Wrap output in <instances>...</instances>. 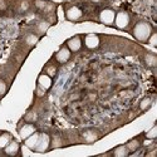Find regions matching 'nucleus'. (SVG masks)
<instances>
[{
	"mask_svg": "<svg viewBox=\"0 0 157 157\" xmlns=\"http://www.w3.org/2000/svg\"><path fill=\"white\" fill-rule=\"evenodd\" d=\"M114 23H116V25L118 28H126L127 25H128V23H129V18H128V15L126 14V13H123V11H121V13H118V14L116 15V18H114Z\"/></svg>",
	"mask_w": 157,
	"mask_h": 157,
	"instance_id": "obj_3",
	"label": "nucleus"
},
{
	"mask_svg": "<svg viewBox=\"0 0 157 157\" xmlns=\"http://www.w3.org/2000/svg\"><path fill=\"white\" fill-rule=\"evenodd\" d=\"M10 141V136L9 135H2L0 136V148H4Z\"/></svg>",
	"mask_w": 157,
	"mask_h": 157,
	"instance_id": "obj_13",
	"label": "nucleus"
},
{
	"mask_svg": "<svg viewBox=\"0 0 157 157\" xmlns=\"http://www.w3.org/2000/svg\"><path fill=\"white\" fill-rule=\"evenodd\" d=\"M84 43H86V45H87L88 48L93 49V48H96V47L99 44V39H98V36L94 35V34H89V35L86 36Z\"/></svg>",
	"mask_w": 157,
	"mask_h": 157,
	"instance_id": "obj_8",
	"label": "nucleus"
},
{
	"mask_svg": "<svg viewBox=\"0 0 157 157\" xmlns=\"http://www.w3.org/2000/svg\"><path fill=\"white\" fill-rule=\"evenodd\" d=\"M69 57H71V52L68 48H62L56 56V58L59 63H65L69 59Z\"/></svg>",
	"mask_w": 157,
	"mask_h": 157,
	"instance_id": "obj_7",
	"label": "nucleus"
},
{
	"mask_svg": "<svg viewBox=\"0 0 157 157\" xmlns=\"http://www.w3.org/2000/svg\"><path fill=\"white\" fill-rule=\"evenodd\" d=\"M67 45H68V49H69V50H72V52H77V50H79V49H81V47H82L81 38H79V36H74V38L69 39L68 43H67Z\"/></svg>",
	"mask_w": 157,
	"mask_h": 157,
	"instance_id": "obj_4",
	"label": "nucleus"
},
{
	"mask_svg": "<svg viewBox=\"0 0 157 157\" xmlns=\"http://www.w3.org/2000/svg\"><path fill=\"white\" fill-rule=\"evenodd\" d=\"M19 151V145L17 142H10L5 146V153L8 155H15Z\"/></svg>",
	"mask_w": 157,
	"mask_h": 157,
	"instance_id": "obj_11",
	"label": "nucleus"
},
{
	"mask_svg": "<svg viewBox=\"0 0 157 157\" xmlns=\"http://www.w3.org/2000/svg\"><path fill=\"white\" fill-rule=\"evenodd\" d=\"M133 34L141 42H145L150 38V34H151V27L147 24V23H140L135 27V30H133Z\"/></svg>",
	"mask_w": 157,
	"mask_h": 157,
	"instance_id": "obj_1",
	"label": "nucleus"
},
{
	"mask_svg": "<svg viewBox=\"0 0 157 157\" xmlns=\"http://www.w3.org/2000/svg\"><path fill=\"white\" fill-rule=\"evenodd\" d=\"M114 18H116V13L112 9H104L99 14V20L106 25H111L114 21Z\"/></svg>",
	"mask_w": 157,
	"mask_h": 157,
	"instance_id": "obj_2",
	"label": "nucleus"
},
{
	"mask_svg": "<svg viewBox=\"0 0 157 157\" xmlns=\"http://www.w3.org/2000/svg\"><path fill=\"white\" fill-rule=\"evenodd\" d=\"M5 92V84L3 82H0V94H3Z\"/></svg>",
	"mask_w": 157,
	"mask_h": 157,
	"instance_id": "obj_15",
	"label": "nucleus"
},
{
	"mask_svg": "<svg viewBox=\"0 0 157 157\" xmlns=\"http://www.w3.org/2000/svg\"><path fill=\"white\" fill-rule=\"evenodd\" d=\"M48 146H49V137L47 135L39 136V140H38L35 150H38V151H45Z\"/></svg>",
	"mask_w": 157,
	"mask_h": 157,
	"instance_id": "obj_5",
	"label": "nucleus"
},
{
	"mask_svg": "<svg viewBox=\"0 0 157 157\" xmlns=\"http://www.w3.org/2000/svg\"><path fill=\"white\" fill-rule=\"evenodd\" d=\"M38 84H39V87L43 88V89H48V88L50 87V84H52V79H50V77H49V75H45V74L40 75V77H39Z\"/></svg>",
	"mask_w": 157,
	"mask_h": 157,
	"instance_id": "obj_10",
	"label": "nucleus"
},
{
	"mask_svg": "<svg viewBox=\"0 0 157 157\" xmlns=\"http://www.w3.org/2000/svg\"><path fill=\"white\" fill-rule=\"evenodd\" d=\"M38 140H39V135L38 133H32L29 137L25 138V143H27V146L32 150H35L36 147V143H38Z\"/></svg>",
	"mask_w": 157,
	"mask_h": 157,
	"instance_id": "obj_9",
	"label": "nucleus"
},
{
	"mask_svg": "<svg viewBox=\"0 0 157 157\" xmlns=\"http://www.w3.org/2000/svg\"><path fill=\"white\" fill-rule=\"evenodd\" d=\"M127 153H128V151H127V147H124V146H121L114 151V155H127Z\"/></svg>",
	"mask_w": 157,
	"mask_h": 157,
	"instance_id": "obj_14",
	"label": "nucleus"
},
{
	"mask_svg": "<svg viewBox=\"0 0 157 157\" xmlns=\"http://www.w3.org/2000/svg\"><path fill=\"white\" fill-rule=\"evenodd\" d=\"M32 133H34V127L32 124H27V126H24L21 129H20V136L23 138H27L29 137Z\"/></svg>",
	"mask_w": 157,
	"mask_h": 157,
	"instance_id": "obj_12",
	"label": "nucleus"
},
{
	"mask_svg": "<svg viewBox=\"0 0 157 157\" xmlns=\"http://www.w3.org/2000/svg\"><path fill=\"white\" fill-rule=\"evenodd\" d=\"M82 17V11L79 10V8H77V6H72L67 10V18L69 20H77V19H79Z\"/></svg>",
	"mask_w": 157,
	"mask_h": 157,
	"instance_id": "obj_6",
	"label": "nucleus"
}]
</instances>
